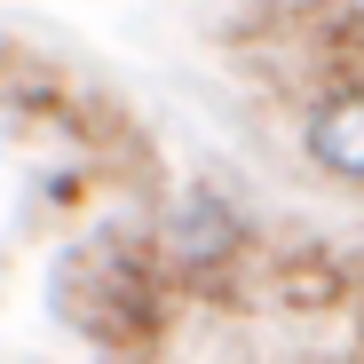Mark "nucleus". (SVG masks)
<instances>
[{
    "mask_svg": "<svg viewBox=\"0 0 364 364\" xmlns=\"http://www.w3.org/2000/svg\"><path fill=\"white\" fill-rule=\"evenodd\" d=\"M301 143H309V166H317V174L364 191V80H341V87L309 95Z\"/></svg>",
    "mask_w": 364,
    "mask_h": 364,
    "instance_id": "obj_2",
    "label": "nucleus"
},
{
    "mask_svg": "<svg viewBox=\"0 0 364 364\" xmlns=\"http://www.w3.org/2000/svg\"><path fill=\"white\" fill-rule=\"evenodd\" d=\"M246 222H237L230 198L198 191V198H182L166 214V237H159V277H182V285H206V277H230L237 262H246Z\"/></svg>",
    "mask_w": 364,
    "mask_h": 364,
    "instance_id": "obj_1",
    "label": "nucleus"
}]
</instances>
